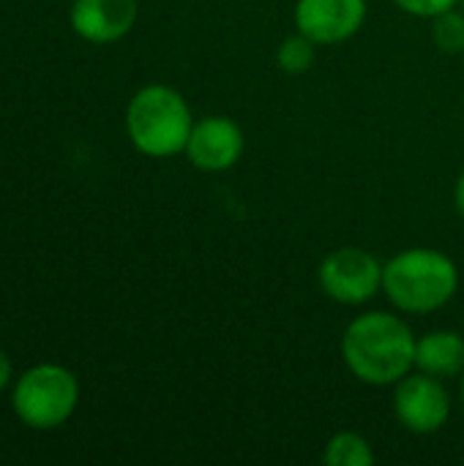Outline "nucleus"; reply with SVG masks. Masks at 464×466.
<instances>
[{
	"mask_svg": "<svg viewBox=\"0 0 464 466\" xmlns=\"http://www.w3.org/2000/svg\"><path fill=\"white\" fill-rule=\"evenodd\" d=\"M416 336L391 311L356 317L342 336V360L356 380L375 388L397 385L416 369Z\"/></svg>",
	"mask_w": 464,
	"mask_h": 466,
	"instance_id": "f257e3e1",
	"label": "nucleus"
},
{
	"mask_svg": "<svg viewBox=\"0 0 464 466\" xmlns=\"http://www.w3.org/2000/svg\"><path fill=\"white\" fill-rule=\"evenodd\" d=\"M457 289L459 270L438 248H405L383 265V292L405 314L440 311Z\"/></svg>",
	"mask_w": 464,
	"mask_h": 466,
	"instance_id": "f03ea898",
	"label": "nucleus"
},
{
	"mask_svg": "<svg viewBox=\"0 0 464 466\" xmlns=\"http://www.w3.org/2000/svg\"><path fill=\"white\" fill-rule=\"evenodd\" d=\"M194 117L180 90L170 85H148L137 90L126 109V131L131 145L150 158H170L186 150Z\"/></svg>",
	"mask_w": 464,
	"mask_h": 466,
	"instance_id": "7ed1b4c3",
	"label": "nucleus"
},
{
	"mask_svg": "<svg viewBox=\"0 0 464 466\" xmlns=\"http://www.w3.org/2000/svg\"><path fill=\"white\" fill-rule=\"evenodd\" d=\"M79 404V382L77 377L55 363H41L27 369L11 396V407L16 418L27 429H57L63 426Z\"/></svg>",
	"mask_w": 464,
	"mask_h": 466,
	"instance_id": "20e7f679",
	"label": "nucleus"
},
{
	"mask_svg": "<svg viewBox=\"0 0 464 466\" xmlns=\"http://www.w3.org/2000/svg\"><path fill=\"white\" fill-rule=\"evenodd\" d=\"M323 292L342 306H361L383 289V262L358 246L331 251L317 270Z\"/></svg>",
	"mask_w": 464,
	"mask_h": 466,
	"instance_id": "39448f33",
	"label": "nucleus"
},
{
	"mask_svg": "<svg viewBox=\"0 0 464 466\" xmlns=\"http://www.w3.org/2000/svg\"><path fill=\"white\" fill-rule=\"evenodd\" d=\"M394 415L413 434H435L451 418V396L443 380L410 371L394 385Z\"/></svg>",
	"mask_w": 464,
	"mask_h": 466,
	"instance_id": "423d86ee",
	"label": "nucleus"
},
{
	"mask_svg": "<svg viewBox=\"0 0 464 466\" xmlns=\"http://www.w3.org/2000/svg\"><path fill=\"white\" fill-rule=\"evenodd\" d=\"M243 147H246L243 128L232 117L208 115L194 123L183 153L202 172H227L241 161Z\"/></svg>",
	"mask_w": 464,
	"mask_h": 466,
	"instance_id": "0eeeda50",
	"label": "nucleus"
},
{
	"mask_svg": "<svg viewBox=\"0 0 464 466\" xmlns=\"http://www.w3.org/2000/svg\"><path fill=\"white\" fill-rule=\"evenodd\" d=\"M366 22V0H298L295 27L317 46L353 38Z\"/></svg>",
	"mask_w": 464,
	"mask_h": 466,
	"instance_id": "6e6552de",
	"label": "nucleus"
},
{
	"mask_svg": "<svg viewBox=\"0 0 464 466\" xmlns=\"http://www.w3.org/2000/svg\"><path fill=\"white\" fill-rule=\"evenodd\" d=\"M137 0H74L71 27L90 44H112L137 22Z\"/></svg>",
	"mask_w": 464,
	"mask_h": 466,
	"instance_id": "1a4fd4ad",
	"label": "nucleus"
},
{
	"mask_svg": "<svg viewBox=\"0 0 464 466\" xmlns=\"http://www.w3.org/2000/svg\"><path fill=\"white\" fill-rule=\"evenodd\" d=\"M416 369L438 380H454L464 371V339L457 330H432L416 341Z\"/></svg>",
	"mask_w": 464,
	"mask_h": 466,
	"instance_id": "9d476101",
	"label": "nucleus"
},
{
	"mask_svg": "<svg viewBox=\"0 0 464 466\" xmlns=\"http://www.w3.org/2000/svg\"><path fill=\"white\" fill-rule=\"evenodd\" d=\"M323 461L328 466H369L375 464V451L358 431H339L325 442Z\"/></svg>",
	"mask_w": 464,
	"mask_h": 466,
	"instance_id": "9b49d317",
	"label": "nucleus"
},
{
	"mask_svg": "<svg viewBox=\"0 0 464 466\" xmlns=\"http://www.w3.org/2000/svg\"><path fill=\"white\" fill-rule=\"evenodd\" d=\"M314 41L306 38L304 33H295L290 38H284L276 49V66L284 71V74H304L314 66Z\"/></svg>",
	"mask_w": 464,
	"mask_h": 466,
	"instance_id": "f8f14e48",
	"label": "nucleus"
},
{
	"mask_svg": "<svg viewBox=\"0 0 464 466\" xmlns=\"http://www.w3.org/2000/svg\"><path fill=\"white\" fill-rule=\"evenodd\" d=\"M432 41L446 55H464V8L443 11L432 19Z\"/></svg>",
	"mask_w": 464,
	"mask_h": 466,
	"instance_id": "ddd939ff",
	"label": "nucleus"
},
{
	"mask_svg": "<svg viewBox=\"0 0 464 466\" xmlns=\"http://www.w3.org/2000/svg\"><path fill=\"white\" fill-rule=\"evenodd\" d=\"M394 3H397V8H402V11L410 14V16L435 19V16H440L443 11L457 8L462 0H394Z\"/></svg>",
	"mask_w": 464,
	"mask_h": 466,
	"instance_id": "4468645a",
	"label": "nucleus"
},
{
	"mask_svg": "<svg viewBox=\"0 0 464 466\" xmlns=\"http://www.w3.org/2000/svg\"><path fill=\"white\" fill-rule=\"evenodd\" d=\"M11 382V360L5 358V352L0 350V390Z\"/></svg>",
	"mask_w": 464,
	"mask_h": 466,
	"instance_id": "2eb2a0df",
	"label": "nucleus"
},
{
	"mask_svg": "<svg viewBox=\"0 0 464 466\" xmlns=\"http://www.w3.org/2000/svg\"><path fill=\"white\" fill-rule=\"evenodd\" d=\"M454 205H457V213L464 218V172L459 175L457 186H454Z\"/></svg>",
	"mask_w": 464,
	"mask_h": 466,
	"instance_id": "dca6fc26",
	"label": "nucleus"
},
{
	"mask_svg": "<svg viewBox=\"0 0 464 466\" xmlns=\"http://www.w3.org/2000/svg\"><path fill=\"white\" fill-rule=\"evenodd\" d=\"M459 399H462V404H464V371H462V380H459Z\"/></svg>",
	"mask_w": 464,
	"mask_h": 466,
	"instance_id": "f3484780",
	"label": "nucleus"
},
{
	"mask_svg": "<svg viewBox=\"0 0 464 466\" xmlns=\"http://www.w3.org/2000/svg\"><path fill=\"white\" fill-rule=\"evenodd\" d=\"M462 8H464V0H462Z\"/></svg>",
	"mask_w": 464,
	"mask_h": 466,
	"instance_id": "a211bd4d",
	"label": "nucleus"
},
{
	"mask_svg": "<svg viewBox=\"0 0 464 466\" xmlns=\"http://www.w3.org/2000/svg\"><path fill=\"white\" fill-rule=\"evenodd\" d=\"M462 57H464V55H462Z\"/></svg>",
	"mask_w": 464,
	"mask_h": 466,
	"instance_id": "6ab92c4d",
	"label": "nucleus"
}]
</instances>
